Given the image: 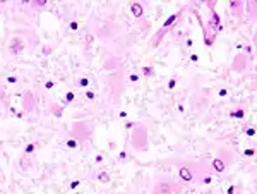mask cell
<instances>
[{
	"label": "cell",
	"instance_id": "5b68a950",
	"mask_svg": "<svg viewBox=\"0 0 257 194\" xmlns=\"http://www.w3.org/2000/svg\"><path fill=\"white\" fill-rule=\"evenodd\" d=\"M226 167H228V165H226V163H225V160H221L220 156H218V158H214V160L211 162V168H213V172H214V174H223V172L226 170Z\"/></svg>",
	"mask_w": 257,
	"mask_h": 194
},
{
	"label": "cell",
	"instance_id": "2e32d148",
	"mask_svg": "<svg viewBox=\"0 0 257 194\" xmlns=\"http://www.w3.org/2000/svg\"><path fill=\"white\" fill-rule=\"evenodd\" d=\"M74 100H75L74 91H67V93H65V101H63V105H69V103H72Z\"/></svg>",
	"mask_w": 257,
	"mask_h": 194
},
{
	"label": "cell",
	"instance_id": "7a4b0ae2",
	"mask_svg": "<svg viewBox=\"0 0 257 194\" xmlns=\"http://www.w3.org/2000/svg\"><path fill=\"white\" fill-rule=\"evenodd\" d=\"M132 148L137 151H144L148 148V132L141 124H136L132 131Z\"/></svg>",
	"mask_w": 257,
	"mask_h": 194
},
{
	"label": "cell",
	"instance_id": "7c38bea8",
	"mask_svg": "<svg viewBox=\"0 0 257 194\" xmlns=\"http://www.w3.org/2000/svg\"><path fill=\"white\" fill-rule=\"evenodd\" d=\"M245 112H247L245 108H237V110H232V112H230V117H232V119H238V120H240V119H244V117H245Z\"/></svg>",
	"mask_w": 257,
	"mask_h": 194
},
{
	"label": "cell",
	"instance_id": "ffe728a7",
	"mask_svg": "<svg viewBox=\"0 0 257 194\" xmlns=\"http://www.w3.org/2000/svg\"><path fill=\"white\" fill-rule=\"evenodd\" d=\"M84 98H86V100H89V101H93V100H96V93L89 89V91H86V93H84Z\"/></svg>",
	"mask_w": 257,
	"mask_h": 194
},
{
	"label": "cell",
	"instance_id": "44dd1931",
	"mask_svg": "<svg viewBox=\"0 0 257 194\" xmlns=\"http://www.w3.org/2000/svg\"><path fill=\"white\" fill-rule=\"evenodd\" d=\"M67 148H70V150H75V148H77V139H74V138L67 139Z\"/></svg>",
	"mask_w": 257,
	"mask_h": 194
},
{
	"label": "cell",
	"instance_id": "7402d4cb",
	"mask_svg": "<svg viewBox=\"0 0 257 194\" xmlns=\"http://www.w3.org/2000/svg\"><path fill=\"white\" fill-rule=\"evenodd\" d=\"M166 88H168V89H175V88H177V77H172V79L168 81Z\"/></svg>",
	"mask_w": 257,
	"mask_h": 194
},
{
	"label": "cell",
	"instance_id": "5bb4252c",
	"mask_svg": "<svg viewBox=\"0 0 257 194\" xmlns=\"http://www.w3.org/2000/svg\"><path fill=\"white\" fill-rule=\"evenodd\" d=\"M51 113H53L57 119H60V117L63 115V107H60V105H51Z\"/></svg>",
	"mask_w": 257,
	"mask_h": 194
},
{
	"label": "cell",
	"instance_id": "52a82bcc",
	"mask_svg": "<svg viewBox=\"0 0 257 194\" xmlns=\"http://www.w3.org/2000/svg\"><path fill=\"white\" fill-rule=\"evenodd\" d=\"M130 12H132V15H134L136 19H141V17L144 15V7H142V3L132 2V3H130Z\"/></svg>",
	"mask_w": 257,
	"mask_h": 194
},
{
	"label": "cell",
	"instance_id": "30bf717a",
	"mask_svg": "<svg viewBox=\"0 0 257 194\" xmlns=\"http://www.w3.org/2000/svg\"><path fill=\"white\" fill-rule=\"evenodd\" d=\"M214 40H216V34L211 33V31L204 26V43H206V46H213V45H214Z\"/></svg>",
	"mask_w": 257,
	"mask_h": 194
},
{
	"label": "cell",
	"instance_id": "4dcf8cb0",
	"mask_svg": "<svg viewBox=\"0 0 257 194\" xmlns=\"http://www.w3.org/2000/svg\"><path fill=\"white\" fill-rule=\"evenodd\" d=\"M134 127H136V122H132V120L125 122V129H127V131H130V129H134Z\"/></svg>",
	"mask_w": 257,
	"mask_h": 194
},
{
	"label": "cell",
	"instance_id": "f35d334b",
	"mask_svg": "<svg viewBox=\"0 0 257 194\" xmlns=\"http://www.w3.org/2000/svg\"><path fill=\"white\" fill-rule=\"evenodd\" d=\"M118 117H120V119H125V117H127V112H120Z\"/></svg>",
	"mask_w": 257,
	"mask_h": 194
},
{
	"label": "cell",
	"instance_id": "8d00e7d4",
	"mask_svg": "<svg viewBox=\"0 0 257 194\" xmlns=\"http://www.w3.org/2000/svg\"><path fill=\"white\" fill-rule=\"evenodd\" d=\"M103 162V155H96V163H101Z\"/></svg>",
	"mask_w": 257,
	"mask_h": 194
},
{
	"label": "cell",
	"instance_id": "e575fe53",
	"mask_svg": "<svg viewBox=\"0 0 257 194\" xmlns=\"http://www.w3.org/2000/svg\"><path fill=\"white\" fill-rule=\"evenodd\" d=\"M190 60H192V62H199V55H197V53H192V55H190Z\"/></svg>",
	"mask_w": 257,
	"mask_h": 194
},
{
	"label": "cell",
	"instance_id": "d6986e66",
	"mask_svg": "<svg viewBox=\"0 0 257 194\" xmlns=\"http://www.w3.org/2000/svg\"><path fill=\"white\" fill-rule=\"evenodd\" d=\"M244 132L249 136V138H256V127H244Z\"/></svg>",
	"mask_w": 257,
	"mask_h": 194
},
{
	"label": "cell",
	"instance_id": "d590c367",
	"mask_svg": "<svg viewBox=\"0 0 257 194\" xmlns=\"http://www.w3.org/2000/svg\"><path fill=\"white\" fill-rule=\"evenodd\" d=\"M177 110H178L180 113H184V112H185V108H184V105H177Z\"/></svg>",
	"mask_w": 257,
	"mask_h": 194
},
{
	"label": "cell",
	"instance_id": "3957f363",
	"mask_svg": "<svg viewBox=\"0 0 257 194\" xmlns=\"http://www.w3.org/2000/svg\"><path fill=\"white\" fill-rule=\"evenodd\" d=\"M208 7H209V10H211V17H209V22L206 24V28H208L211 33H214V34L218 36V33H221V31H223V24H221L220 14L214 10V2H209V3H208Z\"/></svg>",
	"mask_w": 257,
	"mask_h": 194
},
{
	"label": "cell",
	"instance_id": "277c9868",
	"mask_svg": "<svg viewBox=\"0 0 257 194\" xmlns=\"http://www.w3.org/2000/svg\"><path fill=\"white\" fill-rule=\"evenodd\" d=\"M178 177L184 182H196V172L190 167H180L178 168Z\"/></svg>",
	"mask_w": 257,
	"mask_h": 194
},
{
	"label": "cell",
	"instance_id": "cb8c5ba5",
	"mask_svg": "<svg viewBox=\"0 0 257 194\" xmlns=\"http://www.w3.org/2000/svg\"><path fill=\"white\" fill-rule=\"evenodd\" d=\"M31 5H33V7H45V5H46V0H34Z\"/></svg>",
	"mask_w": 257,
	"mask_h": 194
},
{
	"label": "cell",
	"instance_id": "d4e9b609",
	"mask_svg": "<svg viewBox=\"0 0 257 194\" xmlns=\"http://www.w3.org/2000/svg\"><path fill=\"white\" fill-rule=\"evenodd\" d=\"M5 81H7L9 84H17V81H19V79H17V76H7V79H5Z\"/></svg>",
	"mask_w": 257,
	"mask_h": 194
},
{
	"label": "cell",
	"instance_id": "4fadbf2b",
	"mask_svg": "<svg viewBox=\"0 0 257 194\" xmlns=\"http://www.w3.org/2000/svg\"><path fill=\"white\" fill-rule=\"evenodd\" d=\"M141 70H142V76H144V77H153V76H154V67H153V65H144Z\"/></svg>",
	"mask_w": 257,
	"mask_h": 194
},
{
	"label": "cell",
	"instance_id": "ac0fdd59",
	"mask_svg": "<svg viewBox=\"0 0 257 194\" xmlns=\"http://www.w3.org/2000/svg\"><path fill=\"white\" fill-rule=\"evenodd\" d=\"M233 69H238V70H242V69H244V55H238L237 62L233 64Z\"/></svg>",
	"mask_w": 257,
	"mask_h": 194
},
{
	"label": "cell",
	"instance_id": "484cf974",
	"mask_svg": "<svg viewBox=\"0 0 257 194\" xmlns=\"http://www.w3.org/2000/svg\"><path fill=\"white\" fill-rule=\"evenodd\" d=\"M69 28H70V31H77V29H79V22L70 21V22H69Z\"/></svg>",
	"mask_w": 257,
	"mask_h": 194
},
{
	"label": "cell",
	"instance_id": "d6a6232c",
	"mask_svg": "<svg viewBox=\"0 0 257 194\" xmlns=\"http://www.w3.org/2000/svg\"><path fill=\"white\" fill-rule=\"evenodd\" d=\"M218 95H220V96H221V98H225V96H226V95H228V89H226V88H221V89H220V91H218Z\"/></svg>",
	"mask_w": 257,
	"mask_h": 194
},
{
	"label": "cell",
	"instance_id": "83f0119b",
	"mask_svg": "<svg viewBox=\"0 0 257 194\" xmlns=\"http://www.w3.org/2000/svg\"><path fill=\"white\" fill-rule=\"evenodd\" d=\"M129 81H130V83H137V81H139V74H136V72H132V74L129 76Z\"/></svg>",
	"mask_w": 257,
	"mask_h": 194
},
{
	"label": "cell",
	"instance_id": "8992f818",
	"mask_svg": "<svg viewBox=\"0 0 257 194\" xmlns=\"http://www.w3.org/2000/svg\"><path fill=\"white\" fill-rule=\"evenodd\" d=\"M172 191H173V187H172V184L168 181L158 182L156 187H154V194H172Z\"/></svg>",
	"mask_w": 257,
	"mask_h": 194
},
{
	"label": "cell",
	"instance_id": "74e56055",
	"mask_svg": "<svg viewBox=\"0 0 257 194\" xmlns=\"http://www.w3.org/2000/svg\"><path fill=\"white\" fill-rule=\"evenodd\" d=\"M185 45H187V46H192V45H194V40H190V38H189V40L185 41Z\"/></svg>",
	"mask_w": 257,
	"mask_h": 194
},
{
	"label": "cell",
	"instance_id": "f546056e",
	"mask_svg": "<svg viewBox=\"0 0 257 194\" xmlns=\"http://www.w3.org/2000/svg\"><path fill=\"white\" fill-rule=\"evenodd\" d=\"M53 86H55V83H53V81H51V79H48V81H46V83H45V89H51V88H53Z\"/></svg>",
	"mask_w": 257,
	"mask_h": 194
},
{
	"label": "cell",
	"instance_id": "e0dca14e",
	"mask_svg": "<svg viewBox=\"0 0 257 194\" xmlns=\"http://www.w3.org/2000/svg\"><path fill=\"white\" fill-rule=\"evenodd\" d=\"M34 150H36V143H29V144H26V146H24V155L27 156V155H31Z\"/></svg>",
	"mask_w": 257,
	"mask_h": 194
},
{
	"label": "cell",
	"instance_id": "f1b7e54d",
	"mask_svg": "<svg viewBox=\"0 0 257 194\" xmlns=\"http://www.w3.org/2000/svg\"><path fill=\"white\" fill-rule=\"evenodd\" d=\"M244 155H245V156H254V155H256V150H254V148H249V150L244 151Z\"/></svg>",
	"mask_w": 257,
	"mask_h": 194
},
{
	"label": "cell",
	"instance_id": "4316f807",
	"mask_svg": "<svg viewBox=\"0 0 257 194\" xmlns=\"http://www.w3.org/2000/svg\"><path fill=\"white\" fill-rule=\"evenodd\" d=\"M237 191H238V187H237L235 184H232V186H228V191H226V194H237Z\"/></svg>",
	"mask_w": 257,
	"mask_h": 194
},
{
	"label": "cell",
	"instance_id": "6da1fadb",
	"mask_svg": "<svg viewBox=\"0 0 257 194\" xmlns=\"http://www.w3.org/2000/svg\"><path fill=\"white\" fill-rule=\"evenodd\" d=\"M182 12H184V9H180L178 12H173L172 15H168V19L163 22V26H161V29L154 34V38H153V41H151V46L153 48H156V46H160V43H161V40H163V36L170 31V28L177 22V19H180V15H182Z\"/></svg>",
	"mask_w": 257,
	"mask_h": 194
},
{
	"label": "cell",
	"instance_id": "9a60e30c",
	"mask_svg": "<svg viewBox=\"0 0 257 194\" xmlns=\"http://www.w3.org/2000/svg\"><path fill=\"white\" fill-rule=\"evenodd\" d=\"M89 84H91V83H89V79H87V77H79L75 86H77V88H87Z\"/></svg>",
	"mask_w": 257,
	"mask_h": 194
},
{
	"label": "cell",
	"instance_id": "9c48e42d",
	"mask_svg": "<svg viewBox=\"0 0 257 194\" xmlns=\"http://www.w3.org/2000/svg\"><path fill=\"white\" fill-rule=\"evenodd\" d=\"M33 103H34V100H33V93H31V91H27V93L24 95V101H22L24 112H31V110H33Z\"/></svg>",
	"mask_w": 257,
	"mask_h": 194
},
{
	"label": "cell",
	"instance_id": "1f68e13d",
	"mask_svg": "<svg viewBox=\"0 0 257 194\" xmlns=\"http://www.w3.org/2000/svg\"><path fill=\"white\" fill-rule=\"evenodd\" d=\"M201 182H202V184H211V182H213V177H211V175H206V177H202Z\"/></svg>",
	"mask_w": 257,
	"mask_h": 194
},
{
	"label": "cell",
	"instance_id": "603a6c76",
	"mask_svg": "<svg viewBox=\"0 0 257 194\" xmlns=\"http://www.w3.org/2000/svg\"><path fill=\"white\" fill-rule=\"evenodd\" d=\"M79 186H81V181H79V179H75V181H72V182L69 184V189H70V191H74V189H77Z\"/></svg>",
	"mask_w": 257,
	"mask_h": 194
},
{
	"label": "cell",
	"instance_id": "836d02e7",
	"mask_svg": "<svg viewBox=\"0 0 257 194\" xmlns=\"http://www.w3.org/2000/svg\"><path fill=\"white\" fill-rule=\"evenodd\" d=\"M118 160H120V162L127 160V151H120V153H118Z\"/></svg>",
	"mask_w": 257,
	"mask_h": 194
},
{
	"label": "cell",
	"instance_id": "ba28073f",
	"mask_svg": "<svg viewBox=\"0 0 257 194\" xmlns=\"http://www.w3.org/2000/svg\"><path fill=\"white\" fill-rule=\"evenodd\" d=\"M22 48H24V43H22V40H21V38H14V40L10 41V48H9V50H10V53L17 55Z\"/></svg>",
	"mask_w": 257,
	"mask_h": 194
},
{
	"label": "cell",
	"instance_id": "8fae6325",
	"mask_svg": "<svg viewBox=\"0 0 257 194\" xmlns=\"http://www.w3.org/2000/svg\"><path fill=\"white\" fill-rule=\"evenodd\" d=\"M96 181H99L101 184H108V182L111 181V175H110L108 172H103V170H101V172L96 174Z\"/></svg>",
	"mask_w": 257,
	"mask_h": 194
}]
</instances>
